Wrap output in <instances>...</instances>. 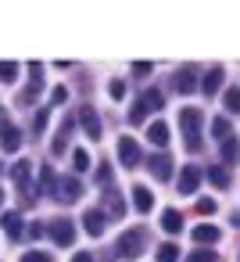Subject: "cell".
Wrapping results in <instances>:
<instances>
[{
    "label": "cell",
    "instance_id": "cell-34",
    "mask_svg": "<svg viewBox=\"0 0 240 262\" xmlns=\"http://www.w3.org/2000/svg\"><path fill=\"white\" fill-rule=\"evenodd\" d=\"M22 262H51V255H47V251H26Z\"/></svg>",
    "mask_w": 240,
    "mask_h": 262
},
{
    "label": "cell",
    "instance_id": "cell-40",
    "mask_svg": "<svg viewBox=\"0 0 240 262\" xmlns=\"http://www.w3.org/2000/svg\"><path fill=\"white\" fill-rule=\"evenodd\" d=\"M72 262H93V255H90V251H76Z\"/></svg>",
    "mask_w": 240,
    "mask_h": 262
},
{
    "label": "cell",
    "instance_id": "cell-41",
    "mask_svg": "<svg viewBox=\"0 0 240 262\" xmlns=\"http://www.w3.org/2000/svg\"><path fill=\"white\" fill-rule=\"evenodd\" d=\"M0 205H4V190H0Z\"/></svg>",
    "mask_w": 240,
    "mask_h": 262
},
{
    "label": "cell",
    "instance_id": "cell-36",
    "mask_svg": "<svg viewBox=\"0 0 240 262\" xmlns=\"http://www.w3.org/2000/svg\"><path fill=\"white\" fill-rule=\"evenodd\" d=\"M97 183H101V187L111 183V165H101V169H97Z\"/></svg>",
    "mask_w": 240,
    "mask_h": 262
},
{
    "label": "cell",
    "instance_id": "cell-35",
    "mask_svg": "<svg viewBox=\"0 0 240 262\" xmlns=\"http://www.w3.org/2000/svg\"><path fill=\"white\" fill-rule=\"evenodd\" d=\"M51 101H54V104H65V101H68V90H65V86H54V90H51Z\"/></svg>",
    "mask_w": 240,
    "mask_h": 262
},
{
    "label": "cell",
    "instance_id": "cell-12",
    "mask_svg": "<svg viewBox=\"0 0 240 262\" xmlns=\"http://www.w3.org/2000/svg\"><path fill=\"white\" fill-rule=\"evenodd\" d=\"M0 226H4V233H8L11 241H18V237L26 233V226H22V215H18V212H4V215H0Z\"/></svg>",
    "mask_w": 240,
    "mask_h": 262
},
{
    "label": "cell",
    "instance_id": "cell-39",
    "mask_svg": "<svg viewBox=\"0 0 240 262\" xmlns=\"http://www.w3.org/2000/svg\"><path fill=\"white\" fill-rule=\"evenodd\" d=\"M43 233H47V226H36V223H33V226H29V237H36V241H40V237H43Z\"/></svg>",
    "mask_w": 240,
    "mask_h": 262
},
{
    "label": "cell",
    "instance_id": "cell-24",
    "mask_svg": "<svg viewBox=\"0 0 240 262\" xmlns=\"http://www.w3.org/2000/svg\"><path fill=\"white\" fill-rule=\"evenodd\" d=\"M236 158H240V144H236L233 137H229V140H222V162L229 165V162H236Z\"/></svg>",
    "mask_w": 240,
    "mask_h": 262
},
{
    "label": "cell",
    "instance_id": "cell-21",
    "mask_svg": "<svg viewBox=\"0 0 240 262\" xmlns=\"http://www.w3.org/2000/svg\"><path fill=\"white\" fill-rule=\"evenodd\" d=\"M140 104H143V112H158L161 108V90H143L140 94Z\"/></svg>",
    "mask_w": 240,
    "mask_h": 262
},
{
    "label": "cell",
    "instance_id": "cell-28",
    "mask_svg": "<svg viewBox=\"0 0 240 262\" xmlns=\"http://www.w3.org/2000/svg\"><path fill=\"white\" fill-rule=\"evenodd\" d=\"M176 258H179V248L176 244H161L158 248V262H176Z\"/></svg>",
    "mask_w": 240,
    "mask_h": 262
},
{
    "label": "cell",
    "instance_id": "cell-5",
    "mask_svg": "<svg viewBox=\"0 0 240 262\" xmlns=\"http://www.w3.org/2000/svg\"><path fill=\"white\" fill-rule=\"evenodd\" d=\"M47 233H51V241H54L58 248H68V244L76 241V226H72V219H51Z\"/></svg>",
    "mask_w": 240,
    "mask_h": 262
},
{
    "label": "cell",
    "instance_id": "cell-23",
    "mask_svg": "<svg viewBox=\"0 0 240 262\" xmlns=\"http://www.w3.org/2000/svg\"><path fill=\"white\" fill-rule=\"evenodd\" d=\"M201 176H208L215 187H229V172H226L222 165H208V172H201Z\"/></svg>",
    "mask_w": 240,
    "mask_h": 262
},
{
    "label": "cell",
    "instance_id": "cell-6",
    "mask_svg": "<svg viewBox=\"0 0 240 262\" xmlns=\"http://www.w3.org/2000/svg\"><path fill=\"white\" fill-rule=\"evenodd\" d=\"M104 226H108V215H104L101 208H86V212H83V230H86L90 237H101Z\"/></svg>",
    "mask_w": 240,
    "mask_h": 262
},
{
    "label": "cell",
    "instance_id": "cell-25",
    "mask_svg": "<svg viewBox=\"0 0 240 262\" xmlns=\"http://www.w3.org/2000/svg\"><path fill=\"white\" fill-rule=\"evenodd\" d=\"M0 79H4V83H15V79H18V61H0Z\"/></svg>",
    "mask_w": 240,
    "mask_h": 262
},
{
    "label": "cell",
    "instance_id": "cell-7",
    "mask_svg": "<svg viewBox=\"0 0 240 262\" xmlns=\"http://www.w3.org/2000/svg\"><path fill=\"white\" fill-rule=\"evenodd\" d=\"M222 83H226V72H222V69L215 65V69H208V72L201 76V83H197V86H201V90H204L208 97H215V94L222 90Z\"/></svg>",
    "mask_w": 240,
    "mask_h": 262
},
{
    "label": "cell",
    "instance_id": "cell-4",
    "mask_svg": "<svg viewBox=\"0 0 240 262\" xmlns=\"http://www.w3.org/2000/svg\"><path fill=\"white\" fill-rule=\"evenodd\" d=\"M118 162H122L126 169H136V165L143 162V151H140V144H136L133 137H118Z\"/></svg>",
    "mask_w": 240,
    "mask_h": 262
},
{
    "label": "cell",
    "instance_id": "cell-16",
    "mask_svg": "<svg viewBox=\"0 0 240 262\" xmlns=\"http://www.w3.org/2000/svg\"><path fill=\"white\" fill-rule=\"evenodd\" d=\"M194 241H197V244H215V241H219V226H211V223L194 226Z\"/></svg>",
    "mask_w": 240,
    "mask_h": 262
},
{
    "label": "cell",
    "instance_id": "cell-31",
    "mask_svg": "<svg viewBox=\"0 0 240 262\" xmlns=\"http://www.w3.org/2000/svg\"><path fill=\"white\" fill-rule=\"evenodd\" d=\"M108 94H111L115 101H122V97H126V83H122V79H111V83H108Z\"/></svg>",
    "mask_w": 240,
    "mask_h": 262
},
{
    "label": "cell",
    "instance_id": "cell-1",
    "mask_svg": "<svg viewBox=\"0 0 240 262\" xmlns=\"http://www.w3.org/2000/svg\"><path fill=\"white\" fill-rule=\"evenodd\" d=\"M201 122H204L201 108H183V112H179V129H183V144H186L190 151H197V147H201Z\"/></svg>",
    "mask_w": 240,
    "mask_h": 262
},
{
    "label": "cell",
    "instance_id": "cell-19",
    "mask_svg": "<svg viewBox=\"0 0 240 262\" xmlns=\"http://www.w3.org/2000/svg\"><path fill=\"white\" fill-rule=\"evenodd\" d=\"M161 226H165V233H179V230H183V215H179L176 208H165V212H161Z\"/></svg>",
    "mask_w": 240,
    "mask_h": 262
},
{
    "label": "cell",
    "instance_id": "cell-20",
    "mask_svg": "<svg viewBox=\"0 0 240 262\" xmlns=\"http://www.w3.org/2000/svg\"><path fill=\"white\" fill-rule=\"evenodd\" d=\"M147 137H151V144H154V147H165V144H169V126H165V122H151Z\"/></svg>",
    "mask_w": 240,
    "mask_h": 262
},
{
    "label": "cell",
    "instance_id": "cell-37",
    "mask_svg": "<svg viewBox=\"0 0 240 262\" xmlns=\"http://www.w3.org/2000/svg\"><path fill=\"white\" fill-rule=\"evenodd\" d=\"M190 262H215V255H211V251H194Z\"/></svg>",
    "mask_w": 240,
    "mask_h": 262
},
{
    "label": "cell",
    "instance_id": "cell-3",
    "mask_svg": "<svg viewBox=\"0 0 240 262\" xmlns=\"http://www.w3.org/2000/svg\"><path fill=\"white\" fill-rule=\"evenodd\" d=\"M58 201H65V205H72V201H79L83 198V183L76 180V176H61V180H54V190H51Z\"/></svg>",
    "mask_w": 240,
    "mask_h": 262
},
{
    "label": "cell",
    "instance_id": "cell-29",
    "mask_svg": "<svg viewBox=\"0 0 240 262\" xmlns=\"http://www.w3.org/2000/svg\"><path fill=\"white\" fill-rule=\"evenodd\" d=\"M40 187H43L47 194L54 190V169H51V165H43V169H40Z\"/></svg>",
    "mask_w": 240,
    "mask_h": 262
},
{
    "label": "cell",
    "instance_id": "cell-17",
    "mask_svg": "<svg viewBox=\"0 0 240 262\" xmlns=\"http://www.w3.org/2000/svg\"><path fill=\"white\" fill-rule=\"evenodd\" d=\"M222 108L229 115H240V86H226L222 90Z\"/></svg>",
    "mask_w": 240,
    "mask_h": 262
},
{
    "label": "cell",
    "instance_id": "cell-11",
    "mask_svg": "<svg viewBox=\"0 0 240 262\" xmlns=\"http://www.w3.org/2000/svg\"><path fill=\"white\" fill-rule=\"evenodd\" d=\"M29 176H33V162H18V165L11 169V180H15V187L26 194V201H29Z\"/></svg>",
    "mask_w": 240,
    "mask_h": 262
},
{
    "label": "cell",
    "instance_id": "cell-10",
    "mask_svg": "<svg viewBox=\"0 0 240 262\" xmlns=\"http://www.w3.org/2000/svg\"><path fill=\"white\" fill-rule=\"evenodd\" d=\"M79 122H83L86 137H93V140L101 137V115H97V112H93L90 104H83V108H79Z\"/></svg>",
    "mask_w": 240,
    "mask_h": 262
},
{
    "label": "cell",
    "instance_id": "cell-38",
    "mask_svg": "<svg viewBox=\"0 0 240 262\" xmlns=\"http://www.w3.org/2000/svg\"><path fill=\"white\" fill-rule=\"evenodd\" d=\"M133 72H136V76H151V61H136Z\"/></svg>",
    "mask_w": 240,
    "mask_h": 262
},
{
    "label": "cell",
    "instance_id": "cell-30",
    "mask_svg": "<svg viewBox=\"0 0 240 262\" xmlns=\"http://www.w3.org/2000/svg\"><path fill=\"white\" fill-rule=\"evenodd\" d=\"M47 119H51V112H47V108H40V112L33 115V133H43V126H47Z\"/></svg>",
    "mask_w": 240,
    "mask_h": 262
},
{
    "label": "cell",
    "instance_id": "cell-8",
    "mask_svg": "<svg viewBox=\"0 0 240 262\" xmlns=\"http://www.w3.org/2000/svg\"><path fill=\"white\" fill-rule=\"evenodd\" d=\"M172 83H176L179 94H194V90H197V69H194V65H183V69L176 72Z\"/></svg>",
    "mask_w": 240,
    "mask_h": 262
},
{
    "label": "cell",
    "instance_id": "cell-2",
    "mask_svg": "<svg viewBox=\"0 0 240 262\" xmlns=\"http://www.w3.org/2000/svg\"><path fill=\"white\" fill-rule=\"evenodd\" d=\"M115 251H118V258H140V255H143V233H140V230H126V233L118 237Z\"/></svg>",
    "mask_w": 240,
    "mask_h": 262
},
{
    "label": "cell",
    "instance_id": "cell-13",
    "mask_svg": "<svg viewBox=\"0 0 240 262\" xmlns=\"http://www.w3.org/2000/svg\"><path fill=\"white\" fill-rule=\"evenodd\" d=\"M147 169L154 172V180H172V158L169 155H154L147 162Z\"/></svg>",
    "mask_w": 240,
    "mask_h": 262
},
{
    "label": "cell",
    "instance_id": "cell-9",
    "mask_svg": "<svg viewBox=\"0 0 240 262\" xmlns=\"http://www.w3.org/2000/svg\"><path fill=\"white\" fill-rule=\"evenodd\" d=\"M0 147H4L8 155H15V151L22 147V133H18V126H11V122L0 126Z\"/></svg>",
    "mask_w": 240,
    "mask_h": 262
},
{
    "label": "cell",
    "instance_id": "cell-22",
    "mask_svg": "<svg viewBox=\"0 0 240 262\" xmlns=\"http://www.w3.org/2000/svg\"><path fill=\"white\" fill-rule=\"evenodd\" d=\"M211 133H215V140L222 144V140H229L233 133H229V119L226 115H219V119H211Z\"/></svg>",
    "mask_w": 240,
    "mask_h": 262
},
{
    "label": "cell",
    "instance_id": "cell-15",
    "mask_svg": "<svg viewBox=\"0 0 240 262\" xmlns=\"http://www.w3.org/2000/svg\"><path fill=\"white\" fill-rule=\"evenodd\" d=\"M151 205H154V194L140 183V187H133V208L136 212H151Z\"/></svg>",
    "mask_w": 240,
    "mask_h": 262
},
{
    "label": "cell",
    "instance_id": "cell-33",
    "mask_svg": "<svg viewBox=\"0 0 240 262\" xmlns=\"http://www.w3.org/2000/svg\"><path fill=\"white\" fill-rule=\"evenodd\" d=\"M197 212H201V215H211V212H215V198H201V201H197Z\"/></svg>",
    "mask_w": 240,
    "mask_h": 262
},
{
    "label": "cell",
    "instance_id": "cell-18",
    "mask_svg": "<svg viewBox=\"0 0 240 262\" xmlns=\"http://www.w3.org/2000/svg\"><path fill=\"white\" fill-rule=\"evenodd\" d=\"M72 126H76L72 119H65V122L58 126V137H54V144H51V151H54V155H61V151H65V144H68V133H72Z\"/></svg>",
    "mask_w": 240,
    "mask_h": 262
},
{
    "label": "cell",
    "instance_id": "cell-26",
    "mask_svg": "<svg viewBox=\"0 0 240 262\" xmlns=\"http://www.w3.org/2000/svg\"><path fill=\"white\" fill-rule=\"evenodd\" d=\"M72 165H76V172H86V169H90V155H86L83 147H76V151H72Z\"/></svg>",
    "mask_w": 240,
    "mask_h": 262
},
{
    "label": "cell",
    "instance_id": "cell-27",
    "mask_svg": "<svg viewBox=\"0 0 240 262\" xmlns=\"http://www.w3.org/2000/svg\"><path fill=\"white\" fill-rule=\"evenodd\" d=\"M104 201H108V212H111L115 219H118V215H126V205L118 201V194H111V190H108V194H104Z\"/></svg>",
    "mask_w": 240,
    "mask_h": 262
},
{
    "label": "cell",
    "instance_id": "cell-14",
    "mask_svg": "<svg viewBox=\"0 0 240 262\" xmlns=\"http://www.w3.org/2000/svg\"><path fill=\"white\" fill-rule=\"evenodd\" d=\"M197 183H201V169H197V165H186V169L179 172V194H194Z\"/></svg>",
    "mask_w": 240,
    "mask_h": 262
},
{
    "label": "cell",
    "instance_id": "cell-32",
    "mask_svg": "<svg viewBox=\"0 0 240 262\" xmlns=\"http://www.w3.org/2000/svg\"><path fill=\"white\" fill-rule=\"evenodd\" d=\"M143 119H147V112H143V104L136 101V104L129 108V122H143Z\"/></svg>",
    "mask_w": 240,
    "mask_h": 262
}]
</instances>
